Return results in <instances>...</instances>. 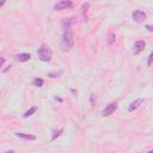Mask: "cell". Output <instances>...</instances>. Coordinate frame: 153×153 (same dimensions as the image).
<instances>
[{
  "label": "cell",
  "instance_id": "obj_1",
  "mask_svg": "<svg viewBox=\"0 0 153 153\" xmlns=\"http://www.w3.org/2000/svg\"><path fill=\"white\" fill-rule=\"evenodd\" d=\"M74 46V40H73V34L71 31V29H65L62 40H61V50L64 53L70 51Z\"/></svg>",
  "mask_w": 153,
  "mask_h": 153
},
{
  "label": "cell",
  "instance_id": "obj_2",
  "mask_svg": "<svg viewBox=\"0 0 153 153\" xmlns=\"http://www.w3.org/2000/svg\"><path fill=\"white\" fill-rule=\"evenodd\" d=\"M37 55H38V59L41 61H43V62H49V61H51V57H53V51L47 44H42L37 50Z\"/></svg>",
  "mask_w": 153,
  "mask_h": 153
},
{
  "label": "cell",
  "instance_id": "obj_3",
  "mask_svg": "<svg viewBox=\"0 0 153 153\" xmlns=\"http://www.w3.org/2000/svg\"><path fill=\"white\" fill-rule=\"evenodd\" d=\"M116 109H117V102H111L109 105H107V107H105V109H103V111H102V116L108 117V116L112 115V114L115 112V110H116Z\"/></svg>",
  "mask_w": 153,
  "mask_h": 153
},
{
  "label": "cell",
  "instance_id": "obj_4",
  "mask_svg": "<svg viewBox=\"0 0 153 153\" xmlns=\"http://www.w3.org/2000/svg\"><path fill=\"white\" fill-rule=\"evenodd\" d=\"M73 6L71 0H61L60 3H57L55 6H54V10L55 11H61V10H66V9H71Z\"/></svg>",
  "mask_w": 153,
  "mask_h": 153
},
{
  "label": "cell",
  "instance_id": "obj_5",
  "mask_svg": "<svg viewBox=\"0 0 153 153\" xmlns=\"http://www.w3.org/2000/svg\"><path fill=\"white\" fill-rule=\"evenodd\" d=\"M132 18H133L134 22L141 23V22H144V20L146 19V13L142 12V11H140V10H136V11H134V12L132 13Z\"/></svg>",
  "mask_w": 153,
  "mask_h": 153
},
{
  "label": "cell",
  "instance_id": "obj_6",
  "mask_svg": "<svg viewBox=\"0 0 153 153\" xmlns=\"http://www.w3.org/2000/svg\"><path fill=\"white\" fill-rule=\"evenodd\" d=\"M145 46H146L145 41H142V40L136 41V42H135V44H134V47H133V54H134V55H136V54L141 53V51L144 50Z\"/></svg>",
  "mask_w": 153,
  "mask_h": 153
},
{
  "label": "cell",
  "instance_id": "obj_7",
  "mask_svg": "<svg viewBox=\"0 0 153 153\" xmlns=\"http://www.w3.org/2000/svg\"><path fill=\"white\" fill-rule=\"evenodd\" d=\"M142 103H144V99H142V98H138V99H135L134 102H132V103L128 105V111H129V112H132V111L136 110V109H138Z\"/></svg>",
  "mask_w": 153,
  "mask_h": 153
},
{
  "label": "cell",
  "instance_id": "obj_8",
  "mask_svg": "<svg viewBox=\"0 0 153 153\" xmlns=\"http://www.w3.org/2000/svg\"><path fill=\"white\" fill-rule=\"evenodd\" d=\"M15 59H16V61H18V62H26V61H29L30 59H31V55L28 54V53H20V54H17Z\"/></svg>",
  "mask_w": 153,
  "mask_h": 153
},
{
  "label": "cell",
  "instance_id": "obj_9",
  "mask_svg": "<svg viewBox=\"0 0 153 153\" xmlns=\"http://www.w3.org/2000/svg\"><path fill=\"white\" fill-rule=\"evenodd\" d=\"M15 135L19 139H23V140H36V136L33 135V134H25V133H15Z\"/></svg>",
  "mask_w": 153,
  "mask_h": 153
},
{
  "label": "cell",
  "instance_id": "obj_10",
  "mask_svg": "<svg viewBox=\"0 0 153 153\" xmlns=\"http://www.w3.org/2000/svg\"><path fill=\"white\" fill-rule=\"evenodd\" d=\"M74 22V18H66L62 20V26L64 29H71V25L73 24Z\"/></svg>",
  "mask_w": 153,
  "mask_h": 153
},
{
  "label": "cell",
  "instance_id": "obj_11",
  "mask_svg": "<svg viewBox=\"0 0 153 153\" xmlns=\"http://www.w3.org/2000/svg\"><path fill=\"white\" fill-rule=\"evenodd\" d=\"M115 41H116V35H115L114 33H110V34L108 35V44L111 46V44L115 43Z\"/></svg>",
  "mask_w": 153,
  "mask_h": 153
},
{
  "label": "cell",
  "instance_id": "obj_12",
  "mask_svg": "<svg viewBox=\"0 0 153 153\" xmlns=\"http://www.w3.org/2000/svg\"><path fill=\"white\" fill-rule=\"evenodd\" d=\"M36 110H37V109H36V107H33V108H30V109H29L28 111H25V112H24L23 117H24V118H28L29 116H31V115H33V114H34V112H35Z\"/></svg>",
  "mask_w": 153,
  "mask_h": 153
},
{
  "label": "cell",
  "instance_id": "obj_13",
  "mask_svg": "<svg viewBox=\"0 0 153 153\" xmlns=\"http://www.w3.org/2000/svg\"><path fill=\"white\" fill-rule=\"evenodd\" d=\"M33 84H34V86H36V87H42L43 84H44V81H43V79H41V78H36V79H34Z\"/></svg>",
  "mask_w": 153,
  "mask_h": 153
},
{
  "label": "cell",
  "instance_id": "obj_14",
  "mask_svg": "<svg viewBox=\"0 0 153 153\" xmlns=\"http://www.w3.org/2000/svg\"><path fill=\"white\" fill-rule=\"evenodd\" d=\"M90 7V4L88 3H85V4H83V6H81V13H83V16H84V18H86V12H87V9Z\"/></svg>",
  "mask_w": 153,
  "mask_h": 153
},
{
  "label": "cell",
  "instance_id": "obj_15",
  "mask_svg": "<svg viewBox=\"0 0 153 153\" xmlns=\"http://www.w3.org/2000/svg\"><path fill=\"white\" fill-rule=\"evenodd\" d=\"M62 132H64V128H60L57 132H55V133H54V135H53V138H51V141H54V140H55L57 136H60Z\"/></svg>",
  "mask_w": 153,
  "mask_h": 153
},
{
  "label": "cell",
  "instance_id": "obj_16",
  "mask_svg": "<svg viewBox=\"0 0 153 153\" xmlns=\"http://www.w3.org/2000/svg\"><path fill=\"white\" fill-rule=\"evenodd\" d=\"M153 64V51L149 54V56H148V60H147V65L148 66H151Z\"/></svg>",
  "mask_w": 153,
  "mask_h": 153
},
{
  "label": "cell",
  "instance_id": "obj_17",
  "mask_svg": "<svg viewBox=\"0 0 153 153\" xmlns=\"http://www.w3.org/2000/svg\"><path fill=\"white\" fill-rule=\"evenodd\" d=\"M61 73H62L61 71H60V72H55V73H49V77H50V78H57Z\"/></svg>",
  "mask_w": 153,
  "mask_h": 153
},
{
  "label": "cell",
  "instance_id": "obj_18",
  "mask_svg": "<svg viewBox=\"0 0 153 153\" xmlns=\"http://www.w3.org/2000/svg\"><path fill=\"white\" fill-rule=\"evenodd\" d=\"M146 29L148 30V31H152L153 33V25H146Z\"/></svg>",
  "mask_w": 153,
  "mask_h": 153
},
{
  "label": "cell",
  "instance_id": "obj_19",
  "mask_svg": "<svg viewBox=\"0 0 153 153\" xmlns=\"http://www.w3.org/2000/svg\"><path fill=\"white\" fill-rule=\"evenodd\" d=\"M91 103L95 104V95H91Z\"/></svg>",
  "mask_w": 153,
  "mask_h": 153
},
{
  "label": "cell",
  "instance_id": "obj_20",
  "mask_svg": "<svg viewBox=\"0 0 153 153\" xmlns=\"http://www.w3.org/2000/svg\"><path fill=\"white\" fill-rule=\"evenodd\" d=\"M5 3H6V0H1V1H0V7H3L5 5Z\"/></svg>",
  "mask_w": 153,
  "mask_h": 153
},
{
  "label": "cell",
  "instance_id": "obj_21",
  "mask_svg": "<svg viewBox=\"0 0 153 153\" xmlns=\"http://www.w3.org/2000/svg\"><path fill=\"white\" fill-rule=\"evenodd\" d=\"M4 64H5V59H4V57H1V65H0V66L3 67V66H4Z\"/></svg>",
  "mask_w": 153,
  "mask_h": 153
},
{
  "label": "cell",
  "instance_id": "obj_22",
  "mask_svg": "<svg viewBox=\"0 0 153 153\" xmlns=\"http://www.w3.org/2000/svg\"><path fill=\"white\" fill-rule=\"evenodd\" d=\"M151 151H153V149H149V152H151Z\"/></svg>",
  "mask_w": 153,
  "mask_h": 153
}]
</instances>
